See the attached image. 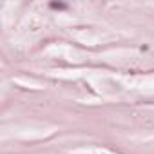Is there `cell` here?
I'll list each match as a JSON object with an SVG mask.
<instances>
[{"label":"cell","instance_id":"6da1fadb","mask_svg":"<svg viewBox=\"0 0 154 154\" xmlns=\"http://www.w3.org/2000/svg\"><path fill=\"white\" fill-rule=\"evenodd\" d=\"M51 8H54V9H65L63 4H51Z\"/></svg>","mask_w":154,"mask_h":154}]
</instances>
